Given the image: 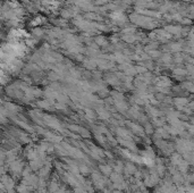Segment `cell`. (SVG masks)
I'll return each instance as SVG.
<instances>
[{
  "label": "cell",
  "mask_w": 194,
  "mask_h": 193,
  "mask_svg": "<svg viewBox=\"0 0 194 193\" xmlns=\"http://www.w3.org/2000/svg\"><path fill=\"white\" fill-rule=\"evenodd\" d=\"M79 132H81V135L82 136H84V137H89L90 134H89V131H86V130H84V128H81L79 130Z\"/></svg>",
  "instance_id": "obj_27"
},
{
  "label": "cell",
  "mask_w": 194,
  "mask_h": 193,
  "mask_svg": "<svg viewBox=\"0 0 194 193\" xmlns=\"http://www.w3.org/2000/svg\"><path fill=\"white\" fill-rule=\"evenodd\" d=\"M69 130H71V131H78V132H79L81 127L77 126V125H69Z\"/></svg>",
  "instance_id": "obj_29"
},
{
  "label": "cell",
  "mask_w": 194,
  "mask_h": 193,
  "mask_svg": "<svg viewBox=\"0 0 194 193\" xmlns=\"http://www.w3.org/2000/svg\"><path fill=\"white\" fill-rule=\"evenodd\" d=\"M74 192L75 193H86V190L82 189L81 186H76V188L74 189Z\"/></svg>",
  "instance_id": "obj_28"
},
{
  "label": "cell",
  "mask_w": 194,
  "mask_h": 193,
  "mask_svg": "<svg viewBox=\"0 0 194 193\" xmlns=\"http://www.w3.org/2000/svg\"><path fill=\"white\" fill-rule=\"evenodd\" d=\"M59 190H60V189H59L58 183H57L56 181H52V182L50 183V185H49V192L50 193H58Z\"/></svg>",
  "instance_id": "obj_10"
},
{
  "label": "cell",
  "mask_w": 194,
  "mask_h": 193,
  "mask_svg": "<svg viewBox=\"0 0 194 193\" xmlns=\"http://www.w3.org/2000/svg\"><path fill=\"white\" fill-rule=\"evenodd\" d=\"M31 171H32V168H31L30 166H28V167H25V168L23 169V172H22V175H23L24 177H27V176H30Z\"/></svg>",
  "instance_id": "obj_22"
},
{
  "label": "cell",
  "mask_w": 194,
  "mask_h": 193,
  "mask_svg": "<svg viewBox=\"0 0 194 193\" xmlns=\"http://www.w3.org/2000/svg\"><path fill=\"white\" fill-rule=\"evenodd\" d=\"M170 50L172 51H174V52H178V51H180L182 50V44L180 43H173V44H170Z\"/></svg>",
  "instance_id": "obj_16"
},
{
  "label": "cell",
  "mask_w": 194,
  "mask_h": 193,
  "mask_svg": "<svg viewBox=\"0 0 194 193\" xmlns=\"http://www.w3.org/2000/svg\"><path fill=\"white\" fill-rule=\"evenodd\" d=\"M108 0H97L98 3H104V2H107Z\"/></svg>",
  "instance_id": "obj_31"
},
{
  "label": "cell",
  "mask_w": 194,
  "mask_h": 193,
  "mask_svg": "<svg viewBox=\"0 0 194 193\" xmlns=\"http://www.w3.org/2000/svg\"><path fill=\"white\" fill-rule=\"evenodd\" d=\"M144 131H145V133H148V134H152V133H155L153 125H152V124H150V123H145Z\"/></svg>",
  "instance_id": "obj_15"
},
{
  "label": "cell",
  "mask_w": 194,
  "mask_h": 193,
  "mask_svg": "<svg viewBox=\"0 0 194 193\" xmlns=\"http://www.w3.org/2000/svg\"><path fill=\"white\" fill-rule=\"evenodd\" d=\"M42 30L41 29H35L34 31H33V33H34V35H38V37H40V35H42Z\"/></svg>",
  "instance_id": "obj_30"
},
{
  "label": "cell",
  "mask_w": 194,
  "mask_h": 193,
  "mask_svg": "<svg viewBox=\"0 0 194 193\" xmlns=\"http://www.w3.org/2000/svg\"><path fill=\"white\" fill-rule=\"evenodd\" d=\"M173 60V57L169 55V54H167V55H165V56H162V61L165 63V64H169L170 61Z\"/></svg>",
  "instance_id": "obj_20"
},
{
  "label": "cell",
  "mask_w": 194,
  "mask_h": 193,
  "mask_svg": "<svg viewBox=\"0 0 194 193\" xmlns=\"http://www.w3.org/2000/svg\"><path fill=\"white\" fill-rule=\"evenodd\" d=\"M110 179H111L113 183H121L123 181H125L124 177H123V175L120 173H116V172H114L110 175Z\"/></svg>",
  "instance_id": "obj_7"
},
{
  "label": "cell",
  "mask_w": 194,
  "mask_h": 193,
  "mask_svg": "<svg viewBox=\"0 0 194 193\" xmlns=\"http://www.w3.org/2000/svg\"><path fill=\"white\" fill-rule=\"evenodd\" d=\"M116 108L119 110V111H126L127 110V105L124 102V101H118L116 103Z\"/></svg>",
  "instance_id": "obj_12"
},
{
  "label": "cell",
  "mask_w": 194,
  "mask_h": 193,
  "mask_svg": "<svg viewBox=\"0 0 194 193\" xmlns=\"http://www.w3.org/2000/svg\"><path fill=\"white\" fill-rule=\"evenodd\" d=\"M173 73H174V75H176V76L182 77V76L187 75V69H185V68H175L174 71H173Z\"/></svg>",
  "instance_id": "obj_9"
},
{
  "label": "cell",
  "mask_w": 194,
  "mask_h": 193,
  "mask_svg": "<svg viewBox=\"0 0 194 193\" xmlns=\"http://www.w3.org/2000/svg\"><path fill=\"white\" fill-rule=\"evenodd\" d=\"M50 103H51V102H50L49 100H47V101H41V102H39V106L41 107V108L49 109V108H50V107H49V106H50Z\"/></svg>",
  "instance_id": "obj_19"
},
{
  "label": "cell",
  "mask_w": 194,
  "mask_h": 193,
  "mask_svg": "<svg viewBox=\"0 0 194 193\" xmlns=\"http://www.w3.org/2000/svg\"><path fill=\"white\" fill-rule=\"evenodd\" d=\"M183 88L186 90V91H189V92H194V83L193 82H185L184 84H183Z\"/></svg>",
  "instance_id": "obj_13"
},
{
  "label": "cell",
  "mask_w": 194,
  "mask_h": 193,
  "mask_svg": "<svg viewBox=\"0 0 194 193\" xmlns=\"http://www.w3.org/2000/svg\"><path fill=\"white\" fill-rule=\"evenodd\" d=\"M98 114H99L101 119H108V118L110 117V114H109L107 110H104V109H99V110H98Z\"/></svg>",
  "instance_id": "obj_14"
},
{
  "label": "cell",
  "mask_w": 194,
  "mask_h": 193,
  "mask_svg": "<svg viewBox=\"0 0 194 193\" xmlns=\"http://www.w3.org/2000/svg\"><path fill=\"white\" fill-rule=\"evenodd\" d=\"M96 41L99 46H107V39H104L103 37H99L96 39Z\"/></svg>",
  "instance_id": "obj_18"
},
{
  "label": "cell",
  "mask_w": 194,
  "mask_h": 193,
  "mask_svg": "<svg viewBox=\"0 0 194 193\" xmlns=\"http://www.w3.org/2000/svg\"><path fill=\"white\" fill-rule=\"evenodd\" d=\"M111 96H113V98L116 100L117 102H118V101H124V96H123L121 93H118V92H111Z\"/></svg>",
  "instance_id": "obj_17"
},
{
  "label": "cell",
  "mask_w": 194,
  "mask_h": 193,
  "mask_svg": "<svg viewBox=\"0 0 194 193\" xmlns=\"http://www.w3.org/2000/svg\"><path fill=\"white\" fill-rule=\"evenodd\" d=\"M189 102H190V100L187 98H185V96H176V98H174L175 106L177 107L178 110H182V111L189 105Z\"/></svg>",
  "instance_id": "obj_1"
},
{
  "label": "cell",
  "mask_w": 194,
  "mask_h": 193,
  "mask_svg": "<svg viewBox=\"0 0 194 193\" xmlns=\"http://www.w3.org/2000/svg\"><path fill=\"white\" fill-rule=\"evenodd\" d=\"M155 168H157V173L159 174V176L160 177H163V175L166 173V166L163 165V164H158L157 166H155Z\"/></svg>",
  "instance_id": "obj_11"
},
{
  "label": "cell",
  "mask_w": 194,
  "mask_h": 193,
  "mask_svg": "<svg viewBox=\"0 0 194 193\" xmlns=\"http://www.w3.org/2000/svg\"><path fill=\"white\" fill-rule=\"evenodd\" d=\"M149 54H150V56H151V57H160V55H161L158 50H150V51H149Z\"/></svg>",
  "instance_id": "obj_24"
},
{
  "label": "cell",
  "mask_w": 194,
  "mask_h": 193,
  "mask_svg": "<svg viewBox=\"0 0 194 193\" xmlns=\"http://www.w3.org/2000/svg\"><path fill=\"white\" fill-rule=\"evenodd\" d=\"M127 124L130 125V127L134 131V132H136L137 134H140L141 136H144V130L140 126V125H136V124H134V123H132V122H127Z\"/></svg>",
  "instance_id": "obj_5"
},
{
  "label": "cell",
  "mask_w": 194,
  "mask_h": 193,
  "mask_svg": "<svg viewBox=\"0 0 194 193\" xmlns=\"http://www.w3.org/2000/svg\"><path fill=\"white\" fill-rule=\"evenodd\" d=\"M86 111V116H88V118H90V119H93L96 115H94V111H92V110H89V109H86L85 110Z\"/></svg>",
  "instance_id": "obj_25"
},
{
  "label": "cell",
  "mask_w": 194,
  "mask_h": 193,
  "mask_svg": "<svg viewBox=\"0 0 194 193\" xmlns=\"http://www.w3.org/2000/svg\"><path fill=\"white\" fill-rule=\"evenodd\" d=\"M166 30H167L169 33H173V34H178V33L182 32V27H180V26H173V25L167 26Z\"/></svg>",
  "instance_id": "obj_8"
},
{
  "label": "cell",
  "mask_w": 194,
  "mask_h": 193,
  "mask_svg": "<svg viewBox=\"0 0 194 193\" xmlns=\"http://www.w3.org/2000/svg\"><path fill=\"white\" fill-rule=\"evenodd\" d=\"M186 69H187V74H190L191 76H194V65H189Z\"/></svg>",
  "instance_id": "obj_23"
},
{
  "label": "cell",
  "mask_w": 194,
  "mask_h": 193,
  "mask_svg": "<svg viewBox=\"0 0 194 193\" xmlns=\"http://www.w3.org/2000/svg\"><path fill=\"white\" fill-rule=\"evenodd\" d=\"M110 18L113 19L116 24H118V25H121L125 20H126V17H125V15L121 13V12H118V10H116V12H113L111 13V15H110Z\"/></svg>",
  "instance_id": "obj_2"
},
{
  "label": "cell",
  "mask_w": 194,
  "mask_h": 193,
  "mask_svg": "<svg viewBox=\"0 0 194 193\" xmlns=\"http://www.w3.org/2000/svg\"><path fill=\"white\" fill-rule=\"evenodd\" d=\"M99 169H100V172L103 174L104 176H110L113 174V169H111V167L109 165H100Z\"/></svg>",
  "instance_id": "obj_6"
},
{
  "label": "cell",
  "mask_w": 194,
  "mask_h": 193,
  "mask_svg": "<svg viewBox=\"0 0 194 193\" xmlns=\"http://www.w3.org/2000/svg\"><path fill=\"white\" fill-rule=\"evenodd\" d=\"M79 172H81L82 174H85V175H86V174H90L91 171L89 169V167H88V166L83 165V166H81V167H79Z\"/></svg>",
  "instance_id": "obj_21"
},
{
  "label": "cell",
  "mask_w": 194,
  "mask_h": 193,
  "mask_svg": "<svg viewBox=\"0 0 194 193\" xmlns=\"http://www.w3.org/2000/svg\"><path fill=\"white\" fill-rule=\"evenodd\" d=\"M124 171H125V174H126V175H131V174H135L137 169H136V166L133 162H126Z\"/></svg>",
  "instance_id": "obj_4"
},
{
  "label": "cell",
  "mask_w": 194,
  "mask_h": 193,
  "mask_svg": "<svg viewBox=\"0 0 194 193\" xmlns=\"http://www.w3.org/2000/svg\"><path fill=\"white\" fill-rule=\"evenodd\" d=\"M185 159L183 158V154H178V152H175V154H170V165L178 167Z\"/></svg>",
  "instance_id": "obj_3"
},
{
  "label": "cell",
  "mask_w": 194,
  "mask_h": 193,
  "mask_svg": "<svg viewBox=\"0 0 194 193\" xmlns=\"http://www.w3.org/2000/svg\"><path fill=\"white\" fill-rule=\"evenodd\" d=\"M108 83H110V84H116L117 81H118V78H116L115 76H108Z\"/></svg>",
  "instance_id": "obj_26"
}]
</instances>
